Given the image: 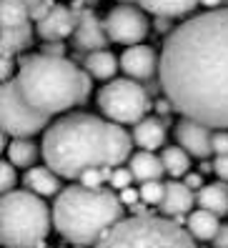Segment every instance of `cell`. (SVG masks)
<instances>
[{"label":"cell","instance_id":"1","mask_svg":"<svg viewBox=\"0 0 228 248\" xmlns=\"http://www.w3.org/2000/svg\"><path fill=\"white\" fill-rule=\"evenodd\" d=\"M158 83L176 113L228 128V8L203 10L166 35Z\"/></svg>","mask_w":228,"mask_h":248},{"label":"cell","instance_id":"2","mask_svg":"<svg viewBox=\"0 0 228 248\" xmlns=\"http://www.w3.org/2000/svg\"><path fill=\"white\" fill-rule=\"evenodd\" d=\"M133 133L106 118L85 110L63 113L43 133V160L63 178L76 181L85 168L123 166L133 155Z\"/></svg>","mask_w":228,"mask_h":248},{"label":"cell","instance_id":"3","mask_svg":"<svg viewBox=\"0 0 228 248\" xmlns=\"http://www.w3.org/2000/svg\"><path fill=\"white\" fill-rule=\"evenodd\" d=\"M15 80L30 103L50 115L68 113L85 106L93 91V76L85 68L68 61L65 55H23Z\"/></svg>","mask_w":228,"mask_h":248},{"label":"cell","instance_id":"4","mask_svg":"<svg viewBox=\"0 0 228 248\" xmlns=\"http://www.w3.org/2000/svg\"><path fill=\"white\" fill-rule=\"evenodd\" d=\"M125 203L116 193V188H88L68 186L55 196L53 203V228L68 243L91 246L101 238L125 216Z\"/></svg>","mask_w":228,"mask_h":248},{"label":"cell","instance_id":"5","mask_svg":"<svg viewBox=\"0 0 228 248\" xmlns=\"http://www.w3.org/2000/svg\"><path fill=\"white\" fill-rule=\"evenodd\" d=\"M53 228V211L43 196L25 191H8L0 201V238L5 246H43Z\"/></svg>","mask_w":228,"mask_h":248},{"label":"cell","instance_id":"6","mask_svg":"<svg viewBox=\"0 0 228 248\" xmlns=\"http://www.w3.org/2000/svg\"><path fill=\"white\" fill-rule=\"evenodd\" d=\"M193 236L170 216H153V213H131L123 216L113 226L98 246H183L191 248Z\"/></svg>","mask_w":228,"mask_h":248},{"label":"cell","instance_id":"7","mask_svg":"<svg viewBox=\"0 0 228 248\" xmlns=\"http://www.w3.org/2000/svg\"><path fill=\"white\" fill-rule=\"evenodd\" d=\"M95 103L106 118L116 121L121 125H136L143 121L148 110L153 108V100L148 91L136 78H113L95 95Z\"/></svg>","mask_w":228,"mask_h":248},{"label":"cell","instance_id":"8","mask_svg":"<svg viewBox=\"0 0 228 248\" xmlns=\"http://www.w3.org/2000/svg\"><path fill=\"white\" fill-rule=\"evenodd\" d=\"M0 118H3V130L13 138H33L43 133L50 125V113L38 110L20 91L15 78L3 80L0 91Z\"/></svg>","mask_w":228,"mask_h":248},{"label":"cell","instance_id":"9","mask_svg":"<svg viewBox=\"0 0 228 248\" xmlns=\"http://www.w3.org/2000/svg\"><path fill=\"white\" fill-rule=\"evenodd\" d=\"M106 28H108L110 43H118V46H136V43L146 40L151 23L146 18V10L140 5L118 3L116 8L108 10Z\"/></svg>","mask_w":228,"mask_h":248},{"label":"cell","instance_id":"10","mask_svg":"<svg viewBox=\"0 0 228 248\" xmlns=\"http://www.w3.org/2000/svg\"><path fill=\"white\" fill-rule=\"evenodd\" d=\"M76 31L70 35V46L78 53H93V50H101L108 48L110 35H108V28L106 20L95 16L93 8H76Z\"/></svg>","mask_w":228,"mask_h":248},{"label":"cell","instance_id":"11","mask_svg":"<svg viewBox=\"0 0 228 248\" xmlns=\"http://www.w3.org/2000/svg\"><path fill=\"white\" fill-rule=\"evenodd\" d=\"M173 136H176V143L183 145L193 158L206 160L208 155H213V145H211L213 128L211 125L196 121V118H188V115H181V121L173 125Z\"/></svg>","mask_w":228,"mask_h":248},{"label":"cell","instance_id":"12","mask_svg":"<svg viewBox=\"0 0 228 248\" xmlns=\"http://www.w3.org/2000/svg\"><path fill=\"white\" fill-rule=\"evenodd\" d=\"M158 68H161V55L151 46H143V43L128 46L121 55V70L128 78L153 80V78H158Z\"/></svg>","mask_w":228,"mask_h":248},{"label":"cell","instance_id":"13","mask_svg":"<svg viewBox=\"0 0 228 248\" xmlns=\"http://www.w3.org/2000/svg\"><path fill=\"white\" fill-rule=\"evenodd\" d=\"M78 16L68 5H53L46 16L35 20V33L40 40H65L73 35Z\"/></svg>","mask_w":228,"mask_h":248},{"label":"cell","instance_id":"14","mask_svg":"<svg viewBox=\"0 0 228 248\" xmlns=\"http://www.w3.org/2000/svg\"><path fill=\"white\" fill-rule=\"evenodd\" d=\"M25 188H30L33 193L43 196V198H55L63 191V176L58 170H53L48 163L46 166H30L23 176Z\"/></svg>","mask_w":228,"mask_h":248},{"label":"cell","instance_id":"15","mask_svg":"<svg viewBox=\"0 0 228 248\" xmlns=\"http://www.w3.org/2000/svg\"><path fill=\"white\" fill-rule=\"evenodd\" d=\"M193 203H196L193 188H188L186 183L178 181V178H173V181L166 183V196H163V201H161V213H163V216H170V218L186 216V213L193 208Z\"/></svg>","mask_w":228,"mask_h":248},{"label":"cell","instance_id":"16","mask_svg":"<svg viewBox=\"0 0 228 248\" xmlns=\"http://www.w3.org/2000/svg\"><path fill=\"white\" fill-rule=\"evenodd\" d=\"M166 118H146L143 121H138L133 125V140L138 148H146V151H158L163 148V143H166Z\"/></svg>","mask_w":228,"mask_h":248},{"label":"cell","instance_id":"17","mask_svg":"<svg viewBox=\"0 0 228 248\" xmlns=\"http://www.w3.org/2000/svg\"><path fill=\"white\" fill-rule=\"evenodd\" d=\"M35 25L23 23V25H3V55L18 58L33 46L35 38Z\"/></svg>","mask_w":228,"mask_h":248},{"label":"cell","instance_id":"18","mask_svg":"<svg viewBox=\"0 0 228 248\" xmlns=\"http://www.w3.org/2000/svg\"><path fill=\"white\" fill-rule=\"evenodd\" d=\"M83 68L93 76V80H113L116 78V73L121 70V58H116L110 50L101 48V50H93L85 55L83 61Z\"/></svg>","mask_w":228,"mask_h":248},{"label":"cell","instance_id":"19","mask_svg":"<svg viewBox=\"0 0 228 248\" xmlns=\"http://www.w3.org/2000/svg\"><path fill=\"white\" fill-rule=\"evenodd\" d=\"M128 166H131V170H133V176H136L138 183L153 181V178H163V173H166L163 158L155 155L153 151H146V148L133 153L131 160H128Z\"/></svg>","mask_w":228,"mask_h":248},{"label":"cell","instance_id":"20","mask_svg":"<svg viewBox=\"0 0 228 248\" xmlns=\"http://www.w3.org/2000/svg\"><path fill=\"white\" fill-rule=\"evenodd\" d=\"M138 5L151 16H163V18H183L193 13L201 0H138Z\"/></svg>","mask_w":228,"mask_h":248},{"label":"cell","instance_id":"21","mask_svg":"<svg viewBox=\"0 0 228 248\" xmlns=\"http://www.w3.org/2000/svg\"><path fill=\"white\" fill-rule=\"evenodd\" d=\"M196 203L213 213H218V216H226L228 213V181L218 178L213 183H206L196 193Z\"/></svg>","mask_w":228,"mask_h":248},{"label":"cell","instance_id":"22","mask_svg":"<svg viewBox=\"0 0 228 248\" xmlns=\"http://www.w3.org/2000/svg\"><path fill=\"white\" fill-rule=\"evenodd\" d=\"M218 226H221V216L208 211V208H203V206L198 211H193L188 216V221H186V228L191 231V236L196 241H213Z\"/></svg>","mask_w":228,"mask_h":248},{"label":"cell","instance_id":"23","mask_svg":"<svg viewBox=\"0 0 228 248\" xmlns=\"http://www.w3.org/2000/svg\"><path fill=\"white\" fill-rule=\"evenodd\" d=\"M8 160L15 163L18 168H30L43 153V145H38L33 138H13L8 145Z\"/></svg>","mask_w":228,"mask_h":248},{"label":"cell","instance_id":"24","mask_svg":"<svg viewBox=\"0 0 228 248\" xmlns=\"http://www.w3.org/2000/svg\"><path fill=\"white\" fill-rule=\"evenodd\" d=\"M163 166H166V173L170 178H183L191 168V153L183 148V145H163Z\"/></svg>","mask_w":228,"mask_h":248},{"label":"cell","instance_id":"25","mask_svg":"<svg viewBox=\"0 0 228 248\" xmlns=\"http://www.w3.org/2000/svg\"><path fill=\"white\" fill-rule=\"evenodd\" d=\"M0 20H3V25H23L33 20V13L25 0H3L0 3Z\"/></svg>","mask_w":228,"mask_h":248},{"label":"cell","instance_id":"26","mask_svg":"<svg viewBox=\"0 0 228 248\" xmlns=\"http://www.w3.org/2000/svg\"><path fill=\"white\" fill-rule=\"evenodd\" d=\"M138 191H140V201H146L148 206H161V201L166 196V183H161V178L143 181Z\"/></svg>","mask_w":228,"mask_h":248},{"label":"cell","instance_id":"27","mask_svg":"<svg viewBox=\"0 0 228 248\" xmlns=\"http://www.w3.org/2000/svg\"><path fill=\"white\" fill-rule=\"evenodd\" d=\"M18 186V166L10 163V160H3L0 163V188H3V193L8 191H15Z\"/></svg>","mask_w":228,"mask_h":248},{"label":"cell","instance_id":"28","mask_svg":"<svg viewBox=\"0 0 228 248\" xmlns=\"http://www.w3.org/2000/svg\"><path fill=\"white\" fill-rule=\"evenodd\" d=\"M133 181H136V176H133L131 166H128V168L116 166V168H113V173H110V181H108V186H110V188H116V191H121V188H128Z\"/></svg>","mask_w":228,"mask_h":248},{"label":"cell","instance_id":"29","mask_svg":"<svg viewBox=\"0 0 228 248\" xmlns=\"http://www.w3.org/2000/svg\"><path fill=\"white\" fill-rule=\"evenodd\" d=\"M211 145H213V155L228 153V130L226 128H216V130H213Z\"/></svg>","mask_w":228,"mask_h":248},{"label":"cell","instance_id":"30","mask_svg":"<svg viewBox=\"0 0 228 248\" xmlns=\"http://www.w3.org/2000/svg\"><path fill=\"white\" fill-rule=\"evenodd\" d=\"M28 3V8H30V13H33V20H38V18H43L46 13L55 5L53 0H25Z\"/></svg>","mask_w":228,"mask_h":248},{"label":"cell","instance_id":"31","mask_svg":"<svg viewBox=\"0 0 228 248\" xmlns=\"http://www.w3.org/2000/svg\"><path fill=\"white\" fill-rule=\"evenodd\" d=\"M213 173H216L218 178L228 181V153H221L213 158Z\"/></svg>","mask_w":228,"mask_h":248},{"label":"cell","instance_id":"32","mask_svg":"<svg viewBox=\"0 0 228 248\" xmlns=\"http://www.w3.org/2000/svg\"><path fill=\"white\" fill-rule=\"evenodd\" d=\"M40 53H46V55H65V46H63V40H43Z\"/></svg>","mask_w":228,"mask_h":248},{"label":"cell","instance_id":"33","mask_svg":"<svg viewBox=\"0 0 228 248\" xmlns=\"http://www.w3.org/2000/svg\"><path fill=\"white\" fill-rule=\"evenodd\" d=\"M118 196H121V201L125 203V206H133V203L140 201V191H138V188H131V186H128V188H121Z\"/></svg>","mask_w":228,"mask_h":248},{"label":"cell","instance_id":"34","mask_svg":"<svg viewBox=\"0 0 228 248\" xmlns=\"http://www.w3.org/2000/svg\"><path fill=\"white\" fill-rule=\"evenodd\" d=\"M153 110H155V113H158V115H161V118H168V115H170V113H173L176 108H173V103H170V100H168V98H158V100H155V103H153Z\"/></svg>","mask_w":228,"mask_h":248},{"label":"cell","instance_id":"35","mask_svg":"<svg viewBox=\"0 0 228 248\" xmlns=\"http://www.w3.org/2000/svg\"><path fill=\"white\" fill-rule=\"evenodd\" d=\"M13 70H18L15 68V58H13V55H3V63H0V78L8 80L13 76Z\"/></svg>","mask_w":228,"mask_h":248},{"label":"cell","instance_id":"36","mask_svg":"<svg viewBox=\"0 0 228 248\" xmlns=\"http://www.w3.org/2000/svg\"><path fill=\"white\" fill-rule=\"evenodd\" d=\"M216 248H228V223H221L218 231H216V236H213L211 241Z\"/></svg>","mask_w":228,"mask_h":248},{"label":"cell","instance_id":"37","mask_svg":"<svg viewBox=\"0 0 228 248\" xmlns=\"http://www.w3.org/2000/svg\"><path fill=\"white\" fill-rule=\"evenodd\" d=\"M183 183H186L188 188H193V191H201V188L206 186L203 183V176H201V173H186V176H183Z\"/></svg>","mask_w":228,"mask_h":248},{"label":"cell","instance_id":"38","mask_svg":"<svg viewBox=\"0 0 228 248\" xmlns=\"http://www.w3.org/2000/svg\"><path fill=\"white\" fill-rule=\"evenodd\" d=\"M155 31L161 35H168L173 31V18H163V16H155Z\"/></svg>","mask_w":228,"mask_h":248},{"label":"cell","instance_id":"39","mask_svg":"<svg viewBox=\"0 0 228 248\" xmlns=\"http://www.w3.org/2000/svg\"><path fill=\"white\" fill-rule=\"evenodd\" d=\"M201 5H203L206 10H211V8H221V5H226V0H201Z\"/></svg>","mask_w":228,"mask_h":248},{"label":"cell","instance_id":"40","mask_svg":"<svg viewBox=\"0 0 228 248\" xmlns=\"http://www.w3.org/2000/svg\"><path fill=\"white\" fill-rule=\"evenodd\" d=\"M95 3H98V0H76V8H80V5L88 8V5H95Z\"/></svg>","mask_w":228,"mask_h":248},{"label":"cell","instance_id":"41","mask_svg":"<svg viewBox=\"0 0 228 248\" xmlns=\"http://www.w3.org/2000/svg\"><path fill=\"white\" fill-rule=\"evenodd\" d=\"M116 3H128V5H138V0H116Z\"/></svg>","mask_w":228,"mask_h":248},{"label":"cell","instance_id":"42","mask_svg":"<svg viewBox=\"0 0 228 248\" xmlns=\"http://www.w3.org/2000/svg\"><path fill=\"white\" fill-rule=\"evenodd\" d=\"M226 5H228V0H226Z\"/></svg>","mask_w":228,"mask_h":248}]
</instances>
